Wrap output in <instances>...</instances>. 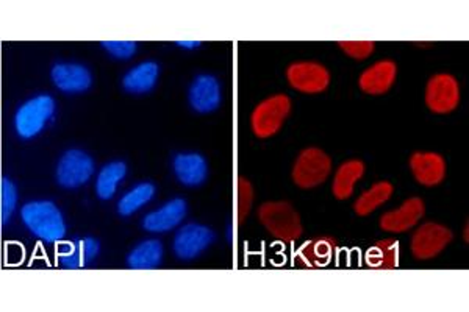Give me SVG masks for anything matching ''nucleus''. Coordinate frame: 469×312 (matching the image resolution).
Returning <instances> with one entry per match:
<instances>
[{
	"mask_svg": "<svg viewBox=\"0 0 469 312\" xmlns=\"http://www.w3.org/2000/svg\"><path fill=\"white\" fill-rule=\"evenodd\" d=\"M21 217L28 231L41 241L49 244L60 242L66 235L63 214L56 208V203L47 200L25 203L21 211Z\"/></svg>",
	"mask_w": 469,
	"mask_h": 312,
	"instance_id": "1",
	"label": "nucleus"
},
{
	"mask_svg": "<svg viewBox=\"0 0 469 312\" xmlns=\"http://www.w3.org/2000/svg\"><path fill=\"white\" fill-rule=\"evenodd\" d=\"M259 219L272 237L285 244L298 241L304 231L301 216L291 203H263L259 209Z\"/></svg>",
	"mask_w": 469,
	"mask_h": 312,
	"instance_id": "2",
	"label": "nucleus"
},
{
	"mask_svg": "<svg viewBox=\"0 0 469 312\" xmlns=\"http://www.w3.org/2000/svg\"><path fill=\"white\" fill-rule=\"evenodd\" d=\"M291 99L285 94H276L261 100L250 115V128L255 136L268 139L280 132L291 113Z\"/></svg>",
	"mask_w": 469,
	"mask_h": 312,
	"instance_id": "3",
	"label": "nucleus"
},
{
	"mask_svg": "<svg viewBox=\"0 0 469 312\" xmlns=\"http://www.w3.org/2000/svg\"><path fill=\"white\" fill-rule=\"evenodd\" d=\"M331 172V158L318 147L304 148L294 161L291 178L301 189H313L326 183Z\"/></svg>",
	"mask_w": 469,
	"mask_h": 312,
	"instance_id": "4",
	"label": "nucleus"
},
{
	"mask_svg": "<svg viewBox=\"0 0 469 312\" xmlns=\"http://www.w3.org/2000/svg\"><path fill=\"white\" fill-rule=\"evenodd\" d=\"M56 113V100L47 94L27 100L15 115V128L23 139H32L41 133Z\"/></svg>",
	"mask_w": 469,
	"mask_h": 312,
	"instance_id": "5",
	"label": "nucleus"
},
{
	"mask_svg": "<svg viewBox=\"0 0 469 312\" xmlns=\"http://www.w3.org/2000/svg\"><path fill=\"white\" fill-rule=\"evenodd\" d=\"M427 108L435 115H449L460 105V83L451 74H436L425 85Z\"/></svg>",
	"mask_w": 469,
	"mask_h": 312,
	"instance_id": "6",
	"label": "nucleus"
},
{
	"mask_svg": "<svg viewBox=\"0 0 469 312\" xmlns=\"http://www.w3.org/2000/svg\"><path fill=\"white\" fill-rule=\"evenodd\" d=\"M287 80L298 93L321 94L331 85V72L318 61H296L288 66Z\"/></svg>",
	"mask_w": 469,
	"mask_h": 312,
	"instance_id": "7",
	"label": "nucleus"
},
{
	"mask_svg": "<svg viewBox=\"0 0 469 312\" xmlns=\"http://www.w3.org/2000/svg\"><path fill=\"white\" fill-rule=\"evenodd\" d=\"M453 239V231L447 226L436 222H427L414 231L410 248L418 261H427L440 257Z\"/></svg>",
	"mask_w": 469,
	"mask_h": 312,
	"instance_id": "8",
	"label": "nucleus"
},
{
	"mask_svg": "<svg viewBox=\"0 0 469 312\" xmlns=\"http://www.w3.org/2000/svg\"><path fill=\"white\" fill-rule=\"evenodd\" d=\"M94 174V161L83 150H67L56 166V183L65 189H77L88 183Z\"/></svg>",
	"mask_w": 469,
	"mask_h": 312,
	"instance_id": "9",
	"label": "nucleus"
},
{
	"mask_svg": "<svg viewBox=\"0 0 469 312\" xmlns=\"http://www.w3.org/2000/svg\"><path fill=\"white\" fill-rule=\"evenodd\" d=\"M215 242V233L200 224H188L177 231L174 237V253L178 259L189 261L199 257Z\"/></svg>",
	"mask_w": 469,
	"mask_h": 312,
	"instance_id": "10",
	"label": "nucleus"
},
{
	"mask_svg": "<svg viewBox=\"0 0 469 312\" xmlns=\"http://www.w3.org/2000/svg\"><path fill=\"white\" fill-rule=\"evenodd\" d=\"M424 214V200L420 197H410L398 209L382 214L379 226L388 233H405L420 224Z\"/></svg>",
	"mask_w": 469,
	"mask_h": 312,
	"instance_id": "11",
	"label": "nucleus"
},
{
	"mask_svg": "<svg viewBox=\"0 0 469 312\" xmlns=\"http://www.w3.org/2000/svg\"><path fill=\"white\" fill-rule=\"evenodd\" d=\"M188 100L191 108L200 115L218 110L222 100L221 85L218 82V78L210 74L198 75L189 86Z\"/></svg>",
	"mask_w": 469,
	"mask_h": 312,
	"instance_id": "12",
	"label": "nucleus"
},
{
	"mask_svg": "<svg viewBox=\"0 0 469 312\" xmlns=\"http://www.w3.org/2000/svg\"><path fill=\"white\" fill-rule=\"evenodd\" d=\"M410 170L423 186H438L446 176V159L436 152H414L410 156Z\"/></svg>",
	"mask_w": 469,
	"mask_h": 312,
	"instance_id": "13",
	"label": "nucleus"
},
{
	"mask_svg": "<svg viewBox=\"0 0 469 312\" xmlns=\"http://www.w3.org/2000/svg\"><path fill=\"white\" fill-rule=\"evenodd\" d=\"M398 77V65L393 60L375 61L359 78V86L368 96H382L393 88Z\"/></svg>",
	"mask_w": 469,
	"mask_h": 312,
	"instance_id": "14",
	"label": "nucleus"
},
{
	"mask_svg": "<svg viewBox=\"0 0 469 312\" xmlns=\"http://www.w3.org/2000/svg\"><path fill=\"white\" fill-rule=\"evenodd\" d=\"M50 78L56 88L67 94L85 93L93 85V77L88 67L76 63L56 65L50 71Z\"/></svg>",
	"mask_w": 469,
	"mask_h": 312,
	"instance_id": "15",
	"label": "nucleus"
},
{
	"mask_svg": "<svg viewBox=\"0 0 469 312\" xmlns=\"http://www.w3.org/2000/svg\"><path fill=\"white\" fill-rule=\"evenodd\" d=\"M187 211V202L183 198H172L144 217L143 228L150 233H168L182 224Z\"/></svg>",
	"mask_w": 469,
	"mask_h": 312,
	"instance_id": "16",
	"label": "nucleus"
},
{
	"mask_svg": "<svg viewBox=\"0 0 469 312\" xmlns=\"http://www.w3.org/2000/svg\"><path fill=\"white\" fill-rule=\"evenodd\" d=\"M337 241L331 236H318L299 248L296 264L305 268L324 267L331 263Z\"/></svg>",
	"mask_w": 469,
	"mask_h": 312,
	"instance_id": "17",
	"label": "nucleus"
},
{
	"mask_svg": "<svg viewBox=\"0 0 469 312\" xmlns=\"http://www.w3.org/2000/svg\"><path fill=\"white\" fill-rule=\"evenodd\" d=\"M172 167L183 186H200L209 176L207 159L199 154H178L172 161Z\"/></svg>",
	"mask_w": 469,
	"mask_h": 312,
	"instance_id": "18",
	"label": "nucleus"
},
{
	"mask_svg": "<svg viewBox=\"0 0 469 312\" xmlns=\"http://www.w3.org/2000/svg\"><path fill=\"white\" fill-rule=\"evenodd\" d=\"M99 255V242L85 237L74 242H65L58 248V259L63 267L80 268L91 263Z\"/></svg>",
	"mask_w": 469,
	"mask_h": 312,
	"instance_id": "19",
	"label": "nucleus"
},
{
	"mask_svg": "<svg viewBox=\"0 0 469 312\" xmlns=\"http://www.w3.org/2000/svg\"><path fill=\"white\" fill-rule=\"evenodd\" d=\"M364 172H366V166L362 159L352 158L344 161L333 176V183H331L333 197L337 200H348L349 197H352L355 185L363 178Z\"/></svg>",
	"mask_w": 469,
	"mask_h": 312,
	"instance_id": "20",
	"label": "nucleus"
},
{
	"mask_svg": "<svg viewBox=\"0 0 469 312\" xmlns=\"http://www.w3.org/2000/svg\"><path fill=\"white\" fill-rule=\"evenodd\" d=\"M160 75V66L155 61H144L132 67L122 78V86L130 94H146L152 91Z\"/></svg>",
	"mask_w": 469,
	"mask_h": 312,
	"instance_id": "21",
	"label": "nucleus"
},
{
	"mask_svg": "<svg viewBox=\"0 0 469 312\" xmlns=\"http://www.w3.org/2000/svg\"><path fill=\"white\" fill-rule=\"evenodd\" d=\"M393 192H394V187L390 181H377L375 185H372L370 189H366L355 200L353 211L360 217L370 216L371 213H374L375 209L381 208L382 205H385L393 197Z\"/></svg>",
	"mask_w": 469,
	"mask_h": 312,
	"instance_id": "22",
	"label": "nucleus"
},
{
	"mask_svg": "<svg viewBox=\"0 0 469 312\" xmlns=\"http://www.w3.org/2000/svg\"><path fill=\"white\" fill-rule=\"evenodd\" d=\"M366 266L375 270H393L399 266V242L383 239L375 242L364 257Z\"/></svg>",
	"mask_w": 469,
	"mask_h": 312,
	"instance_id": "23",
	"label": "nucleus"
},
{
	"mask_svg": "<svg viewBox=\"0 0 469 312\" xmlns=\"http://www.w3.org/2000/svg\"><path fill=\"white\" fill-rule=\"evenodd\" d=\"M127 176V166L122 161H111L100 169L96 181V194L100 200H110L115 197L117 186Z\"/></svg>",
	"mask_w": 469,
	"mask_h": 312,
	"instance_id": "24",
	"label": "nucleus"
},
{
	"mask_svg": "<svg viewBox=\"0 0 469 312\" xmlns=\"http://www.w3.org/2000/svg\"><path fill=\"white\" fill-rule=\"evenodd\" d=\"M163 259V246L157 239L143 241L128 253L127 266L130 268H155L160 266Z\"/></svg>",
	"mask_w": 469,
	"mask_h": 312,
	"instance_id": "25",
	"label": "nucleus"
},
{
	"mask_svg": "<svg viewBox=\"0 0 469 312\" xmlns=\"http://www.w3.org/2000/svg\"><path fill=\"white\" fill-rule=\"evenodd\" d=\"M155 196V186L149 181H143L130 191L122 196L117 203V213L121 216H132L139 209L143 208L146 203H149Z\"/></svg>",
	"mask_w": 469,
	"mask_h": 312,
	"instance_id": "26",
	"label": "nucleus"
},
{
	"mask_svg": "<svg viewBox=\"0 0 469 312\" xmlns=\"http://www.w3.org/2000/svg\"><path fill=\"white\" fill-rule=\"evenodd\" d=\"M254 202V189L252 185L246 178L238 180V222L244 224V220L248 219L250 208Z\"/></svg>",
	"mask_w": 469,
	"mask_h": 312,
	"instance_id": "27",
	"label": "nucleus"
},
{
	"mask_svg": "<svg viewBox=\"0 0 469 312\" xmlns=\"http://www.w3.org/2000/svg\"><path fill=\"white\" fill-rule=\"evenodd\" d=\"M17 205V189L8 178H2V225L8 224Z\"/></svg>",
	"mask_w": 469,
	"mask_h": 312,
	"instance_id": "28",
	"label": "nucleus"
},
{
	"mask_svg": "<svg viewBox=\"0 0 469 312\" xmlns=\"http://www.w3.org/2000/svg\"><path fill=\"white\" fill-rule=\"evenodd\" d=\"M338 45L344 54H348L351 58L357 61L370 58L375 50L374 41H340Z\"/></svg>",
	"mask_w": 469,
	"mask_h": 312,
	"instance_id": "29",
	"label": "nucleus"
},
{
	"mask_svg": "<svg viewBox=\"0 0 469 312\" xmlns=\"http://www.w3.org/2000/svg\"><path fill=\"white\" fill-rule=\"evenodd\" d=\"M102 47L117 60H128L137 52V43L133 41H104Z\"/></svg>",
	"mask_w": 469,
	"mask_h": 312,
	"instance_id": "30",
	"label": "nucleus"
},
{
	"mask_svg": "<svg viewBox=\"0 0 469 312\" xmlns=\"http://www.w3.org/2000/svg\"><path fill=\"white\" fill-rule=\"evenodd\" d=\"M178 45H182V47H198L200 43H177Z\"/></svg>",
	"mask_w": 469,
	"mask_h": 312,
	"instance_id": "31",
	"label": "nucleus"
}]
</instances>
